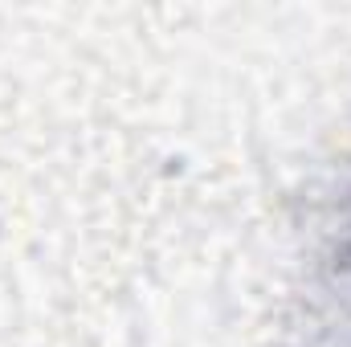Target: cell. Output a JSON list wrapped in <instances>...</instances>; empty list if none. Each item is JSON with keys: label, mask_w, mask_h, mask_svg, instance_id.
<instances>
[{"label": "cell", "mask_w": 351, "mask_h": 347, "mask_svg": "<svg viewBox=\"0 0 351 347\" xmlns=\"http://www.w3.org/2000/svg\"><path fill=\"white\" fill-rule=\"evenodd\" d=\"M339 258H343V265L351 270V225H348V241H343V254H339Z\"/></svg>", "instance_id": "obj_1"}]
</instances>
